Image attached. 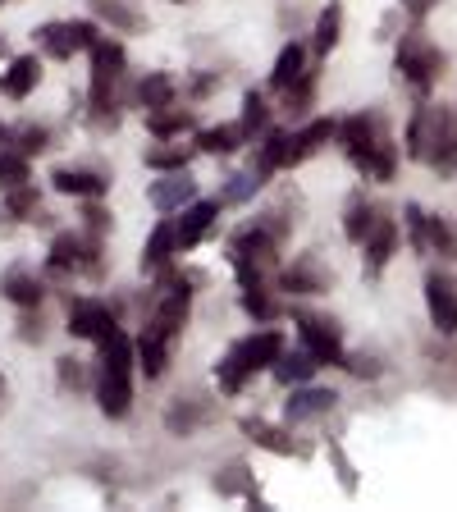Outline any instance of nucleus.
I'll return each instance as SVG.
<instances>
[{
    "instance_id": "1",
    "label": "nucleus",
    "mask_w": 457,
    "mask_h": 512,
    "mask_svg": "<svg viewBox=\"0 0 457 512\" xmlns=\"http://www.w3.org/2000/svg\"><path fill=\"white\" fill-rule=\"evenodd\" d=\"M151 288V307H147V320H142V334H138V366L147 380H160L170 371V352H174V339L183 334L188 325V311H192V293L202 284V275L192 270H179V266H165Z\"/></svg>"
},
{
    "instance_id": "2",
    "label": "nucleus",
    "mask_w": 457,
    "mask_h": 512,
    "mask_svg": "<svg viewBox=\"0 0 457 512\" xmlns=\"http://www.w3.org/2000/svg\"><path fill=\"white\" fill-rule=\"evenodd\" d=\"M334 142H339L343 156L352 160V170L366 174V179L389 183L398 174V142H394V133H389V124H384V115H375V110L339 119V138Z\"/></svg>"
},
{
    "instance_id": "3",
    "label": "nucleus",
    "mask_w": 457,
    "mask_h": 512,
    "mask_svg": "<svg viewBox=\"0 0 457 512\" xmlns=\"http://www.w3.org/2000/svg\"><path fill=\"white\" fill-rule=\"evenodd\" d=\"M133 366H138V343L119 325L96 339V403L110 421H124L133 407Z\"/></svg>"
},
{
    "instance_id": "4",
    "label": "nucleus",
    "mask_w": 457,
    "mask_h": 512,
    "mask_svg": "<svg viewBox=\"0 0 457 512\" xmlns=\"http://www.w3.org/2000/svg\"><path fill=\"white\" fill-rule=\"evenodd\" d=\"M124 46L115 37H101L92 46V83H87V124L96 133H115L124 106H119V87H124Z\"/></svg>"
},
{
    "instance_id": "5",
    "label": "nucleus",
    "mask_w": 457,
    "mask_h": 512,
    "mask_svg": "<svg viewBox=\"0 0 457 512\" xmlns=\"http://www.w3.org/2000/svg\"><path fill=\"white\" fill-rule=\"evenodd\" d=\"M279 352H284V334L279 330H256V334H247V339H238L234 348L215 362V384H220V394H229V398L243 394L252 375L275 371Z\"/></svg>"
},
{
    "instance_id": "6",
    "label": "nucleus",
    "mask_w": 457,
    "mask_h": 512,
    "mask_svg": "<svg viewBox=\"0 0 457 512\" xmlns=\"http://www.w3.org/2000/svg\"><path fill=\"white\" fill-rule=\"evenodd\" d=\"M229 266H234V275H238V288L270 284V275L279 270V238L270 234L261 220L234 229V234H229Z\"/></svg>"
},
{
    "instance_id": "7",
    "label": "nucleus",
    "mask_w": 457,
    "mask_h": 512,
    "mask_svg": "<svg viewBox=\"0 0 457 512\" xmlns=\"http://www.w3.org/2000/svg\"><path fill=\"white\" fill-rule=\"evenodd\" d=\"M46 275L55 279H69V275H92L101 279L106 275V238L101 234H74V229H64V234L51 238V252H46Z\"/></svg>"
},
{
    "instance_id": "8",
    "label": "nucleus",
    "mask_w": 457,
    "mask_h": 512,
    "mask_svg": "<svg viewBox=\"0 0 457 512\" xmlns=\"http://www.w3.org/2000/svg\"><path fill=\"white\" fill-rule=\"evenodd\" d=\"M444 51L426 37V28H412L403 32V42H398V55H394V69L416 96H426L430 87L444 78Z\"/></svg>"
},
{
    "instance_id": "9",
    "label": "nucleus",
    "mask_w": 457,
    "mask_h": 512,
    "mask_svg": "<svg viewBox=\"0 0 457 512\" xmlns=\"http://www.w3.org/2000/svg\"><path fill=\"white\" fill-rule=\"evenodd\" d=\"M293 325H298V339L302 348L316 357L320 366H348V348H343V330L334 325L330 316H320V311H293Z\"/></svg>"
},
{
    "instance_id": "10",
    "label": "nucleus",
    "mask_w": 457,
    "mask_h": 512,
    "mask_svg": "<svg viewBox=\"0 0 457 512\" xmlns=\"http://www.w3.org/2000/svg\"><path fill=\"white\" fill-rule=\"evenodd\" d=\"M32 42L42 46L51 60H74L78 51H92L101 42V32H96L92 19H55L32 32Z\"/></svg>"
},
{
    "instance_id": "11",
    "label": "nucleus",
    "mask_w": 457,
    "mask_h": 512,
    "mask_svg": "<svg viewBox=\"0 0 457 512\" xmlns=\"http://www.w3.org/2000/svg\"><path fill=\"white\" fill-rule=\"evenodd\" d=\"M403 220H407V234H412V247L421 256H444V261H457V229L448 220L421 211V206H407Z\"/></svg>"
},
{
    "instance_id": "12",
    "label": "nucleus",
    "mask_w": 457,
    "mask_h": 512,
    "mask_svg": "<svg viewBox=\"0 0 457 512\" xmlns=\"http://www.w3.org/2000/svg\"><path fill=\"white\" fill-rule=\"evenodd\" d=\"M119 325V316H115V307L110 302H101V298H69V325L64 330L74 334V339H87V343H96L101 334H110Z\"/></svg>"
},
{
    "instance_id": "13",
    "label": "nucleus",
    "mask_w": 457,
    "mask_h": 512,
    "mask_svg": "<svg viewBox=\"0 0 457 512\" xmlns=\"http://www.w3.org/2000/svg\"><path fill=\"white\" fill-rule=\"evenodd\" d=\"M279 293H293V298H311V293H330V270L320 266V256L307 252L298 256L293 266L279 270Z\"/></svg>"
},
{
    "instance_id": "14",
    "label": "nucleus",
    "mask_w": 457,
    "mask_h": 512,
    "mask_svg": "<svg viewBox=\"0 0 457 512\" xmlns=\"http://www.w3.org/2000/svg\"><path fill=\"white\" fill-rule=\"evenodd\" d=\"M426 311L439 334L457 330V279L453 275H444V270H430L426 275Z\"/></svg>"
},
{
    "instance_id": "15",
    "label": "nucleus",
    "mask_w": 457,
    "mask_h": 512,
    "mask_svg": "<svg viewBox=\"0 0 457 512\" xmlns=\"http://www.w3.org/2000/svg\"><path fill=\"white\" fill-rule=\"evenodd\" d=\"M334 138H339V119H311L307 128L288 133V170L302 165V160H311L320 147H330Z\"/></svg>"
},
{
    "instance_id": "16",
    "label": "nucleus",
    "mask_w": 457,
    "mask_h": 512,
    "mask_svg": "<svg viewBox=\"0 0 457 512\" xmlns=\"http://www.w3.org/2000/svg\"><path fill=\"white\" fill-rule=\"evenodd\" d=\"M366 275L371 279H380L384 275V266H389V256L398 252V220L394 215H380V220H375V229L371 234H366Z\"/></svg>"
},
{
    "instance_id": "17",
    "label": "nucleus",
    "mask_w": 457,
    "mask_h": 512,
    "mask_svg": "<svg viewBox=\"0 0 457 512\" xmlns=\"http://www.w3.org/2000/svg\"><path fill=\"white\" fill-rule=\"evenodd\" d=\"M46 224V211H42V192H37V183H19V188L5 192V211H0V229L10 234L14 224Z\"/></svg>"
},
{
    "instance_id": "18",
    "label": "nucleus",
    "mask_w": 457,
    "mask_h": 512,
    "mask_svg": "<svg viewBox=\"0 0 457 512\" xmlns=\"http://www.w3.org/2000/svg\"><path fill=\"white\" fill-rule=\"evenodd\" d=\"M51 188L64 192V197H83V202H92V197H106V192H110V174L60 165V170L51 174Z\"/></svg>"
},
{
    "instance_id": "19",
    "label": "nucleus",
    "mask_w": 457,
    "mask_h": 512,
    "mask_svg": "<svg viewBox=\"0 0 457 512\" xmlns=\"http://www.w3.org/2000/svg\"><path fill=\"white\" fill-rule=\"evenodd\" d=\"M147 202L156 206L160 215H170V211H183L188 202H197V183L188 179V170H174L170 179H160L147 188Z\"/></svg>"
},
{
    "instance_id": "20",
    "label": "nucleus",
    "mask_w": 457,
    "mask_h": 512,
    "mask_svg": "<svg viewBox=\"0 0 457 512\" xmlns=\"http://www.w3.org/2000/svg\"><path fill=\"white\" fill-rule=\"evenodd\" d=\"M215 215H220V197H215V202H188L183 206V220H174V229H179V252H192V247L211 234Z\"/></svg>"
},
{
    "instance_id": "21",
    "label": "nucleus",
    "mask_w": 457,
    "mask_h": 512,
    "mask_svg": "<svg viewBox=\"0 0 457 512\" xmlns=\"http://www.w3.org/2000/svg\"><path fill=\"white\" fill-rule=\"evenodd\" d=\"M174 256H179V229H174V220H160L156 229H151L147 247H142V270L160 275L165 266H174Z\"/></svg>"
},
{
    "instance_id": "22",
    "label": "nucleus",
    "mask_w": 457,
    "mask_h": 512,
    "mask_svg": "<svg viewBox=\"0 0 457 512\" xmlns=\"http://www.w3.org/2000/svg\"><path fill=\"white\" fill-rule=\"evenodd\" d=\"M0 293L14 302L19 311H37L42 307V298H46V284L32 270H23V266H14V270H5L0 275Z\"/></svg>"
},
{
    "instance_id": "23",
    "label": "nucleus",
    "mask_w": 457,
    "mask_h": 512,
    "mask_svg": "<svg viewBox=\"0 0 457 512\" xmlns=\"http://www.w3.org/2000/svg\"><path fill=\"white\" fill-rule=\"evenodd\" d=\"M334 398H339V394H330V389H298V384H293V398L284 403V421H288V426L316 421V416L334 412Z\"/></svg>"
},
{
    "instance_id": "24",
    "label": "nucleus",
    "mask_w": 457,
    "mask_h": 512,
    "mask_svg": "<svg viewBox=\"0 0 457 512\" xmlns=\"http://www.w3.org/2000/svg\"><path fill=\"white\" fill-rule=\"evenodd\" d=\"M243 435L252 439L256 448L275 453V458H293V453H298V458H307V444H298V439L284 435L279 426H266V421H256V416H247V421H243Z\"/></svg>"
},
{
    "instance_id": "25",
    "label": "nucleus",
    "mask_w": 457,
    "mask_h": 512,
    "mask_svg": "<svg viewBox=\"0 0 457 512\" xmlns=\"http://www.w3.org/2000/svg\"><path fill=\"white\" fill-rule=\"evenodd\" d=\"M247 128H243V119H234V124H215V128H202L197 133V151L202 156H234V151H243L247 147Z\"/></svg>"
},
{
    "instance_id": "26",
    "label": "nucleus",
    "mask_w": 457,
    "mask_h": 512,
    "mask_svg": "<svg viewBox=\"0 0 457 512\" xmlns=\"http://www.w3.org/2000/svg\"><path fill=\"white\" fill-rule=\"evenodd\" d=\"M375 220H380V206H375L371 197H366V192L357 188V192L348 197V206H343V234H348V243L362 247V243H366V234L375 229Z\"/></svg>"
},
{
    "instance_id": "27",
    "label": "nucleus",
    "mask_w": 457,
    "mask_h": 512,
    "mask_svg": "<svg viewBox=\"0 0 457 512\" xmlns=\"http://www.w3.org/2000/svg\"><path fill=\"white\" fill-rule=\"evenodd\" d=\"M252 170L270 183L275 170H288V133L284 128H266L261 142H256V156H252Z\"/></svg>"
},
{
    "instance_id": "28",
    "label": "nucleus",
    "mask_w": 457,
    "mask_h": 512,
    "mask_svg": "<svg viewBox=\"0 0 457 512\" xmlns=\"http://www.w3.org/2000/svg\"><path fill=\"white\" fill-rule=\"evenodd\" d=\"M37 83H42V60H37V55H19V60H10V69L0 74V92L10 96V101H23Z\"/></svg>"
},
{
    "instance_id": "29",
    "label": "nucleus",
    "mask_w": 457,
    "mask_h": 512,
    "mask_svg": "<svg viewBox=\"0 0 457 512\" xmlns=\"http://www.w3.org/2000/svg\"><path fill=\"white\" fill-rule=\"evenodd\" d=\"M133 101H138L142 110H165V106H179V83H174L170 74H147L138 87H133Z\"/></svg>"
},
{
    "instance_id": "30",
    "label": "nucleus",
    "mask_w": 457,
    "mask_h": 512,
    "mask_svg": "<svg viewBox=\"0 0 457 512\" xmlns=\"http://www.w3.org/2000/svg\"><path fill=\"white\" fill-rule=\"evenodd\" d=\"M197 128V115L183 106H165V110H147V133L160 142H170V138H183V133H192Z\"/></svg>"
},
{
    "instance_id": "31",
    "label": "nucleus",
    "mask_w": 457,
    "mask_h": 512,
    "mask_svg": "<svg viewBox=\"0 0 457 512\" xmlns=\"http://www.w3.org/2000/svg\"><path fill=\"white\" fill-rule=\"evenodd\" d=\"M307 69H311V64H307V46H302V42H288L284 51H279L275 69H270V92H288V87L298 83Z\"/></svg>"
},
{
    "instance_id": "32",
    "label": "nucleus",
    "mask_w": 457,
    "mask_h": 512,
    "mask_svg": "<svg viewBox=\"0 0 457 512\" xmlns=\"http://www.w3.org/2000/svg\"><path fill=\"white\" fill-rule=\"evenodd\" d=\"M206 421H211V403H206V398H197V394L179 398V403L165 412V426H170L174 435H192V430L206 426Z\"/></svg>"
},
{
    "instance_id": "33",
    "label": "nucleus",
    "mask_w": 457,
    "mask_h": 512,
    "mask_svg": "<svg viewBox=\"0 0 457 512\" xmlns=\"http://www.w3.org/2000/svg\"><path fill=\"white\" fill-rule=\"evenodd\" d=\"M339 32H343V10L339 5H325L316 19V32H311V55L316 60H325V55L339 46Z\"/></svg>"
},
{
    "instance_id": "34",
    "label": "nucleus",
    "mask_w": 457,
    "mask_h": 512,
    "mask_svg": "<svg viewBox=\"0 0 457 512\" xmlns=\"http://www.w3.org/2000/svg\"><path fill=\"white\" fill-rule=\"evenodd\" d=\"M92 14L106 19L110 32H142L147 28V19H142L133 5H124V0H92Z\"/></svg>"
},
{
    "instance_id": "35",
    "label": "nucleus",
    "mask_w": 457,
    "mask_h": 512,
    "mask_svg": "<svg viewBox=\"0 0 457 512\" xmlns=\"http://www.w3.org/2000/svg\"><path fill=\"white\" fill-rule=\"evenodd\" d=\"M316 357H311L307 348H298V352H279V362H275V380L279 384H307L311 375H316Z\"/></svg>"
},
{
    "instance_id": "36",
    "label": "nucleus",
    "mask_w": 457,
    "mask_h": 512,
    "mask_svg": "<svg viewBox=\"0 0 457 512\" xmlns=\"http://www.w3.org/2000/svg\"><path fill=\"white\" fill-rule=\"evenodd\" d=\"M243 311L256 320V325H270V320H279V298L270 293V284H247L243 288Z\"/></svg>"
},
{
    "instance_id": "37",
    "label": "nucleus",
    "mask_w": 457,
    "mask_h": 512,
    "mask_svg": "<svg viewBox=\"0 0 457 512\" xmlns=\"http://www.w3.org/2000/svg\"><path fill=\"white\" fill-rule=\"evenodd\" d=\"M192 156H202L197 147H183V142H165V147H147V165L160 174H174V170H188Z\"/></svg>"
},
{
    "instance_id": "38",
    "label": "nucleus",
    "mask_w": 457,
    "mask_h": 512,
    "mask_svg": "<svg viewBox=\"0 0 457 512\" xmlns=\"http://www.w3.org/2000/svg\"><path fill=\"white\" fill-rule=\"evenodd\" d=\"M32 156H23L19 147H0V192L19 188V183H32Z\"/></svg>"
},
{
    "instance_id": "39",
    "label": "nucleus",
    "mask_w": 457,
    "mask_h": 512,
    "mask_svg": "<svg viewBox=\"0 0 457 512\" xmlns=\"http://www.w3.org/2000/svg\"><path fill=\"white\" fill-rule=\"evenodd\" d=\"M316 78H320V69H307V74H302L298 83L284 92V110H288L293 119H302L311 106H316Z\"/></svg>"
},
{
    "instance_id": "40",
    "label": "nucleus",
    "mask_w": 457,
    "mask_h": 512,
    "mask_svg": "<svg viewBox=\"0 0 457 512\" xmlns=\"http://www.w3.org/2000/svg\"><path fill=\"white\" fill-rule=\"evenodd\" d=\"M256 188H266V179L256 170H243V174H234V179L220 188V206H243V202H252L256 197Z\"/></svg>"
},
{
    "instance_id": "41",
    "label": "nucleus",
    "mask_w": 457,
    "mask_h": 512,
    "mask_svg": "<svg viewBox=\"0 0 457 512\" xmlns=\"http://www.w3.org/2000/svg\"><path fill=\"white\" fill-rule=\"evenodd\" d=\"M243 128H247V138L256 142V133H266L270 128V106H266V92H247L243 96Z\"/></svg>"
},
{
    "instance_id": "42",
    "label": "nucleus",
    "mask_w": 457,
    "mask_h": 512,
    "mask_svg": "<svg viewBox=\"0 0 457 512\" xmlns=\"http://www.w3.org/2000/svg\"><path fill=\"white\" fill-rule=\"evenodd\" d=\"M10 142L23 151V156H42L51 147V128L46 124H23V128H10Z\"/></svg>"
},
{
    "instance_id": "43",
    "label": "nucleus",
    "mask_w": 457,
    "mask_h": 512,
    "mask_svg": "<svg viewBox=\"0 0 457 512\" xmlns=\"http://www.w3.org/2000/svg\"><path fill=\"white\" fill-rule=\"evenodd\" d=\"M55 375H60L64 394H83V389H87V371H83V362H78V357H60V362H55Z\"/></svg>"
},
{
    "instance_id": "44",
    "label": "nucleus",
    "mask_w": 457,
    "mask_h": 512,
    "mask_svg": "<svg viewBox=\"0 0 457 512\" xmlns=\"http://www.w3.org/2000/svg\"><path fill=\"white\" fill-rule=\"evenodd\" d=\"M110 224H115V220H110V211H106V206H96V197H92V202H87V211H83V229H87V234L106 238Z\"/></svg>"
},
{
    "instance_id": "45",
    "label": "nucleus",
    "mask_w": 457,
    "mask_h": 512,
    "mask_svg": "<svg viewBox=\"0 0 457 512\" xmlns=\"http://www.w3.org/2000/svg\"><path fill=\"white\" fill-rule=\"evenodd\" d=\"M19 325H23V343H42L46 339V330H42V316H32V311H23V320H19Z\"/></svg>"
},
{
    "instance_id": "46",
    "label": "nucleus",
    "mask_w": 457,
    "mask_h": 512,
    "mask_svg": "<svg viewBox=\"0 0 457 512\" xmlns=\"http://www.w3.org/2000/svg\"><path fill=\"white\" fill-rule=\"evenodd\" d=\"M215 87H220V74H197V78H192V87H188V92L197 96V101H202V96H211Z\"/></svg>"
},
{
    "instance_id": "47",
    "label": "nucleus",
    "mask_w": 457,
    "mask_h": 512,
    "mask_svg": "<svg viewBox=\"0 0 457 512\" xmlns=\"http://www.w3.org/2000/svg\"><path fill=\"white\" fill-rule=\"evenodd\" d=\"M435 5H439V0H403V10H407V14H412V19H416V23L426 19V14H430V10H435Z\"/></svg>"
},
{
    "instance_id": "48",
    "label": "nucleus",
    "mask_w": 457,
    "mask_h": 512,
    "mask_svg": "<svg viewBox=\"0 0 457 512\" xmlns=\"http://www.w3.org/2000/svg\"><path fill=\"white\" fill-rule=\"evenodd\" d=\"M5 142H10V128H5V124H0V147H5Z\"/></svg>"
},
{
    "instance_id": "49",
    "label": "nucleus",
    "mask_w": 457,
    "mask_h": 512,
    "mask_svg": "<svg viewBox=\"0 0 457 512\" xmlns=\"http://www.w3.org/2000/svg\"><path fill=\"white\" fill-rule=\"evenodd\" d=\"M0 398H5V380H0Z\"/></svg>"
},
{
    "instance_id": "50",
    "label": "nucleus",
    "mask_w": 457,
    "mask_h": 512,
    "mask_svg": "<svg viewBox=\"0 0 457 512\" xmlns=\"http://www.w3.org/2000/svg\"><path fill=\"white\" fill-rule=\"evenodd\" d=\"M0 55H5V42H0Z\"/></svg>"
},
{
    "instance_id": "51",
    "label": "nucleus",
    "mask_w": 457,
    "mask_h": 512,
    "mask_svg": "<svg viewBox=\"0 0 457 512\" xmlns=\"http://www.w3.org/2000/svg\"><path fill=\"white\" fill-rule=\"evenodd\" d=\"M0 5H5V0H0Z\"/></svg>"
}]
</instances>
